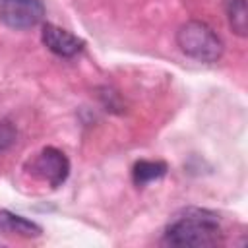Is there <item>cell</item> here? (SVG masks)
<instances>
[{
    "label": "cell",
    "mask_w": 248,
    "mask_h": 248,
    "mask_svg": "<svg viewBox=\"0 0 248 248\" xmlns=\"http://www.w3.org/2000/svg\"><path fill=\"white\" fill-rule=\"evenodd\" d=\"M223 238L217 213L202 207H184L174 213L165 227L163 242L169 246L205 248L215 246Z\"/></svg>",
    "instance_id": "cell-1"
},
{
    "label": "cell",
    "mask_w": 248,
    "mask_h": 248,
    "mask_svg": "<svg viewBox=\"0 0 248 248\" xmlns=\"http://www.w3.org/2000/svg\"><path fill=\"white\" fill-rule=\"evenodd\" d=\"M176 45L180 46V50L198 60V62H205V64H213L223 56V41L219 39V35L203 21H186L184 25H180L178 33H176Z\"/></svg>",
    "instance_id": "cell-2"
},
{
    "label": "cell",
    "mask_w": 248,
    "mask_h": 248,
    "mask_svg": "<svg viewBox=\"0 0 248 248\" xmlns=\"http://www.w3.org/2000/svg\"><path fill=\"white\" fill-rule=\"evenodd\" d=\"M25 169L37 180L46 182L50 188H58L64 184V180L70 174V161L60 149L48 145V147H43L27 163Z\"/></svg>",
    "instance_id": "cell-3"
},
{
    "label": "cell",
    "mask_w": 248,
    "mask_h": 248,
    "mask_svg": "<svg viewBox=\"0 0 248 248\" xmlns=\"http://www.w3.org/2000/svg\"><path fill=\"white\" fill-rule=\"evenodd\" d=\"M45 17L43 0H2L0 21L10 29H29Z\"/></svg>",
    "instance_id": "cell-4"
},
{
    "label": "cell",
    "mask_w": 248,
    "mask_h": 248,
    "mask_svg": "<svg viewBox=\"0 0 248 248\" xmlns=\"http://www.w3.org/2000/svg\"><path fill=\"white\" fill-rule=\"evenodd\" d=\"M41 41H43V45L50 52H54L56 56H62V58L76 56L85 46L83 39H79L78 35H74V33H70V31L54 25V23H45L43 25Z\"/></svg>",
    "instance_id": "cell-5"
},
{
    "label": "cell",
    "mask_w": 248,
    "mask_h": 248,
    "mask_svg": "<svg viewBox=\"0 0 248 248\" xmlns=\"http://www.w3.org/2000/svg\"><path fill=\"white\" fill-rule=\"evenodd\" d=\"M0 232L2 234H17V236H25V238H35L41 236V227L21 215H16L8 209L0 211Z\"/></svg>",
    "instance_id": "cell-6"
},
{
    "label": "cell",
    "mask_w": 248,
    "mask_h": 248,
    "mask_svg": "<svg viewBox=\"0 0 248 248\" xmlns=\"http://www.w3.org/2000/svg\"><path fill=\"white\" fill-rule=\"evenodd\" d=\"M169 167L165 161H147V159H141L134 165L132 169V180L136 186H145L153 180H159L167 174Z\"/></svg>",
    "instance_id": "cell-7"
},
{
    "label": "cell",
    "mask_w": 248,
    "mask_h": 248,
    "mask_svg": "<svg viewBox=\"0 0 248 248\" xmlns=\"http://www.w3.org/2000/svg\"><path fill=\"white\" fill-rule=\"evenodd\" d=\"M225 14L231 29L238 37H246L248 33V10L246 0H225Z\"/></svg>",
    "instance_id": "cell-8"
},
{
    "label": "cell",
    "mask_w": 248,
    "mask_h": 248,
    "mask_svg": "<svg viewBox=\"0 0 248 248\" xmlns=\"http://www.w3.org/2000/svg\"><path fill=\"white\" fill-rule=\"evenodd\" d=\"M16 138V132L14 128L8 124V122H0V151H4Z\"/></svg>",
    "instance_id": "cell-9"
}]
</instances>
